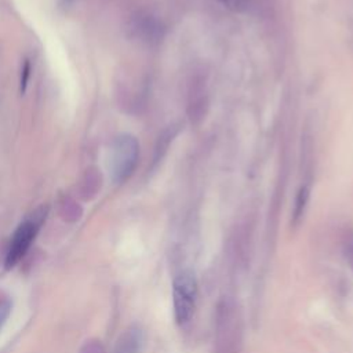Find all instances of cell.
<instances>
[{
  "label": "cell",
  "instance_id": "cell-1",
  "mask_svg": "<svg viewBox=\"0 0 353 353\" xmlns=\"http://www.w3.org/2000/svg\"><path fill=\"white\" fill-rule=\"evenodd\" d=\"M241 345V319L236 302L222 296L215 312L216 353H239Z\"/></svg>",
  "mask_w": 353,
  "mask_h": 353
},
{
  "label": "cell",
  "instance_id": "cell-2",
  "mask_svg": "<svg viewBox=\"0 0 353 353\" xmlns=\"http://www.w3.org/2000/svg\"><path fill=\"white\" fill-rule=\"evenodd\" d=\"M197 301V281L190 272L179 273L172 281L174 317L179 325L190 321Z\"/></svg>",
  "mask_w": 353,
  "mask_h": 353
},
{
  "label": "cell",
  "instance_id": "cell-3",
  "mask_svg": "<svg viewBox=\"0 0 353 353\" xmlns=\"http://www.w3.org/2000/svg\"><path fill=\"white\" fill-rule=\"evenodd\" d=\"M138 159L139 143L137 138L130 134L117 137L112 150V174L116 183H123L132 175Z\"/></svg>",
  "mask_w": 353,
  "mask_h": 353
},
{
  "label": "cell",
  "instance_id": "cell-4",
  "mask_svg": "<svg viewBox=\"0 0 353 353\" xmlns=\"http://www.w3.org/2000/svg\"><path fill=\"white\" fill-rule=\"evenodd\" d=\"M46 218V212L36 211L34 215L25 219L14 232V236L11 239L7 255H6V269H12L28 252L30 248L43 221Z\"/></svg>",
  "mask_w": 353,
  "mask_h": 353
},
{
  "label": "cell",
  "instance_id": "cell-5",
  "mask_svg": "<svg viewBox=\"0 0 353 353\" xmlns=\"http://www.w3.org/2000/svg\"><path fill=\"white\" fill-rule=\"evenodd\" d=\"M188 114L192 123H199L207 113L208 106V94H207V84L203 76L196 74L189 87V97H188Z\"/></svg>",
  "mask_w": 353,
  "mask_h": 353
},
{
  "label": "cell",
  "instance_id": "cell-6",
  "mask_svg": "<svg viewBox=\"0 0 353 353\" xmlns=\"http://www.w3.org/2000/svg\"><path fill=\"white\" fill-rule=\"evenodd\" d=\"M131 30L138 39L146 43H157L164 36V28L160 21L149 14L135 15L131 23Z\"/></svg>",
  "mask_w": 353,
  "mask_h": 353
},
{
  "label": "cell",
  "instance_id": "cell-7",
  "mask_svg": "<svg viewBox=\"0 0 353 353\" xmlns=\"http://www.w3.org/2000/svg\"><path fill=\"white\" fill-rule=\"evenodd\" d=\"M309 197H310V185L303 183L295 196V201H294V207H292V214H291V222L292 225H298L306 211L307 203H309Z\"/></svg>",
  "mask_w": 353,
  "mask_h": 353
},
{
  "label": "cell",
  "instance_id": "cell-8",
  "mask_svg": "<svg viewBox=\"0 0 353 353\" xmlns=\"http://www.w3.org/2000/svg\"><path fill=\"white\" fill-rule=\"evenodd\" d=\"M141 334L138 330H132L125 334L124 339L120 341V353H137L141 345Z\"/></svg>",
  "mask_w": 353,
  "mask_h": 353
},
{
  "label": "cell",
  "instance_id": "cell-9",
  "mask_svg": "<svg viewBox=\"0 0 353 353\" xmlns=\"http://www.w3.org/2000/svg\"><path fill=\"white\" fill-rule=\"evenodd\" d=\"M343 255L349 262V266L353 269V232H347L343 237Z\"/></svg>",
  "mask_w": 353,
  "mask_h": 353
},
{
  "label": "cell",
  "instance_id": "cell-10",
  "mask_svg": "<svg viewBox=\"0 0 353 353\" xmlns=\"http://www.w3.org/2000/svg\"><path fill=\"white\" fill-rule=\"evenodd\" d=\"M226 8L236 11V12H243L247 11L250 7V0H216Z\"/></svg>",
  "mask_w": 353,
  "mask_h": 353
},
{
  "label": "cell",
  "instance_id": "cell-11",
  "mask_svg": "<svg viewBox=\"0 0 353 353\" xmlns=\"http://www.w3.org/2000/svg\"><path fill=\"white\" fill-rule=\"evenodd\" d=\"M21 72H22L21 73V92H25L28 81H29V76H30V62H29V59H26L23 62V66H22Z\"/></svg>",
  "mask_w": 353,
  "mask_h": 353
},
{
  "label": "cell",
  "instance_id": "cell-12",
  "mask_svg": "<svg viewBox=\"0 0 353 353\" xmlns=\"http://www.w3.org/2000/svg\"><path fill=\"white\" fill-rule=\"evenodd\" d=\"M10 310H11L10 303H6V305H3V306L0 307V330H1V327L4 325V323L7 321V319H8V316H10Z\"/></svg>",
  "mask_w": 353,
  "mask_h": 353
}]
</instances>
